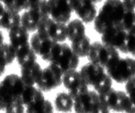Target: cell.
<instances>
[{
  "instance_id": "cell-32",
  "label": "cell",
  "mask_w": 135,
  "mask_h": 113,
  "mask_svg": "<svg viewBox=\"0 0 135 113\" xmlns=\"http://www.w3.org/2000/svg\"><path fill=\"white\" fill-rule=\"evenodd\" d=\"M6 8H12L16 0H0Z\"/></svg>"
},
{
  "instance_id": "cell-21",
  "label": "cell",
  "mask_w": 135,
  "mask_h": 113,
  "mask_svg": "<svg viewBox=\"0 0 135 113\" xmlns=\"http://www.w3.org/2000/svg\"><path fill=\"white\" fill-rule=\"evenodd\" d=\"M21 25L20 13L12 9L6 8L0 19V28L8 32L16 26Z\"/></svg>"
},
{
  "instance_id": "cell-35",
  "label": "cell",
  "mask_w": 135,
  "mask_h": 113,
  "mask_svg": "<svg viewBox=\"0 0 135 113\" xmlns=\"http://www.w3.org/2000/svg\"><path fill=\"white\" fill-rule=\"evenodd\" d=\"M6 7L2 3V2L0 1V19L2 16L3 13L5 10Z\"/></svg>"
},
{
  "instance_id": "cell-33",
  "label": "cell",
  "mask_w": 135,
  "mask_h": 113,
  "mask_svg": "<svg viewBox=\"0 0 135 113\" xmlns=\"http://www.w3.org/2000/svg\"><path fill=\"white\" fill-rule=\"evenodd\" d=\"M4 31L0 28V47L5 42V37Z\"/></svg>"
},
{
  "instance_id": "cell-18",
  "label": "cell",
  "mask_w": 135,
  "mask_h": 113,
  "mask_svg": "<svg viewBox=\"0 0 135 113\" xmlns=\"http://www.w3.org/2000/svg\"><path fill=\"white\" fill-rule=\"evenodd\" d=\"M43 69L37 61L21 67L20 76L28 85L35 86L39 81Z\"/></svg>"
},
{
  "instance_id": "cell-24",
  "label": "cell",
  "mask_w": 135,
  "mask_h": 113,
  "mask_svg": "<svg viewBox=\"0 0 135 113\" xmlns=\"http://www.w3.org/2000/svg\"><path fill=\"white\" fill-rule=\"evenodd\" d=\"M91 44V39L86 35L83 38L71 43L70 47L79 58H84L87 57Z\"/></svg>"
},
{
  "instance_id": "cell-9",
  "label": "cell",
  "mask_w": 135,
  "mask_h": 113,
  "mask_svg": "<svg viewBox=\"0 0 135 113\" xmlns=\"http://www.w3.org/2000/svg\"><path fill=\"white\" fill-rule=\"evenodd\" d=\"M64 74L54 65H49L43 69L42 75L36 86L43 92H50L62 84Z\"/></svg>"
},
{
  "instance_id": "cell-7",
  "label": "cell",
  "mask_w": 135,
  "mask_h": 113,
  "mask_svg": "<svg viewBox=\"0 0 135 113\" xmlns=\"http://www.w3.org/2000/svg\"><path fill=\"white\" fill-rule=\"evenodd\" d=\"M120 54L117 50L106 45L101 41H96L92 43L86 57L89 61L100 65L105 69L119 57Z\"/></svg>"
},
{
  "instance_id": "cell-8",
  "label": "cell",
  "mask_w": 135,
  "mask_h": 113,
  "mask_svg": "<svg viewBox=\"0 0 135 113\" xmlns=\"http://www.w3.org/2000/svg\"><path fill=\"white\" fill-rule=\"evenodd\" d=\"M73 110L79 113L111 112L102 104L99 94L94 90H89L86 94L74 100Z\"/></svg>"
},
{
  "instance_id": "cell-28",
  "label": "cell",
  "mask_w": 135,
  "mask_h": 113,
  "mask_svg": "<svg viewBox=\"0 0 135 113\" xmlns=\"http://www.w3.org/2000/svg\"><path fill=\"white\" fill-rule=\"evenodd\" d=\"M126 44L127 55L135 58V28L127 32Z\"/></svg>"
},
{
  "instance_id": "cell-30",
  "label": "cell",
  "mask_w": 135,
  "mask_h": 113,
  "mask_svg": "<svg viewBox=\"0 0 135 113\" xmlns=\"http://www.w3.org/2000/svg\"><path fill=\"white\" fill-rule=\"evenodd\" d=\"M124 90L135 106V76L124 84Z\"/></svg>"
},
{
  "instance_id": "cell-5",
  "label": "cell",
  "mask_w": 135,
  "mask_h": 113,
  "mask_svg": "<svg viewBox=\"0 0 135 113\" xmlns=\"http://www.w3.org/2000/svg\"><path fill=\"white\" fill-rule=\"evenodd\" d=\"M47 0H40L32 8L19 12L21 25L30 34L36 32L42 22L50 17Z\"/></svg>"
},
{
  "instance_id": "cell-19",
  "label": "cell",
  "mask_w": 135,
  "mask_h": 113,
  "mask_svg": "<svg viewBox=\"0 0 135 113\" xmlns=\"http://www.w3.org/2000/svg\"><path fill=\"white\" fill-rule=\"evenodd\" d=\"M55 109L50 101L46 99L44 92L40 90L35 100L26 107L25 112L28 113H53Z\"/></svg>"
},
{
  "instance_id": "cell-25",
  "label": "cell",
  "mask_w": 135,
  "mask_h": 113,
  "mask_svg": "<svg viewBox=\"0 0 135 113\" xmlns=\"http://www.w3.org/2000/svg\"><path fill=\"white\" fill-rule=\"evenodd\" d=\"M16 60V50L8 43H4L0 47V61L7 66L12 64Z\"/></svg>"
},
{
  "instance_id": "cell-15",
  "label": "cell",
  "mask_w": 135,
  "mask_h": 113,
  "mask_svg": "<svg viewBox=\"0 0 135 113\" xmlns=\"http://www.w3.org/2000/svg\"><path fill=\"white\" fill-rule=\"evenodd\" d=\"M78 18L85 24H89L94 21L97 14L96 4L85 0H68Z\"/></svg>"
},
{
  "instance_id": "cell-27",
  "label": "cell",
  "mask_w": 135,
  "mask_h": 113,
  "mask_svg": "<svg viewBox=\"0 0 135 113\" xmlns=\"http://www.w3.org/2000/svg\"><path fill=\"white\" fill-rule=\"evenodd\" d=\"M119 28L127 32L135 28V9L125 7V13Z\"/></svg>"
},
{
  "instance_id": "cell-31",
  "label": "cell",
  "mask_w": 135,
  "mask_h": 113,
  "mask_svg": "<svg viewBox=\"0 0 135 113\" xmlns=\"http://www.w3.org/2000/svg\"><path fill=\"white\" fill-rule=\"evenodd\" d=\"M122 1L126 8L135 9V0H122Z\"/></svg>"
},
{
  "instance_id": "cell-29",
  "label": "cell",
  "mask_w": 135,
  "mask_h": 113,
  "mask_svg": "<svg viewBox=\"0 0 135 113\" xmlns=\"http://www.w3.org/2000/svg\"><path fill=\"white\" fill-rule=\"evenodd\" d=\"M26 108L22 102L21 97H19L12 102L6 108V113H22L25 112Z\"/></svg>"
},
{
  "instance_id": "cell-26",
  "label": "cell",
  "mask_w": 135,
  "mask_h": 113,
  "mask_svg": "<svg viewBox=\"0 0 135 113\" xmlns=\"http://www.w3.org/2000/svg\"><path fill=\"white\" fill-rule=\"evenodd\" d=\"M39 89L35 86L26 84L21 95V99L25 108L30 105L35 100Z\"/></svg>"
},
{
  "instance_id": "cell-22",
  "label": "cell",
  "mask_w": 135,
  "mask_h": 113,
  "mask_svg": "<svg viewBox=\"0 0 135 113\" xmlns=\"http://www.w3.org/2000/svg\"><path fill=\"white\" fill-rule=\"evenodd\" d=\"M74 99L68 92H59L54 100L55 109L61 112H71L74 109Z\"/></svg>"
},
{
  "instance_id": "cell-17",
  "label": "cell",
  "mask_w": 135,
  "mask_h": 113,
  "mask_svg": "<svg viewBox=\"0 0 135 113\" xmlns=\"http://www.w3.org/2000/svg\"><path fill=\"white\" fill-rule=\"evenodd\" d=\"M6 33L8 42L16 51L30 43V33L21 25L13 28Z\"/></svg>"
},
{
  "instance_id": "cell-34",
  "label": "cell",
  "mask_w": 135,
  "mask_h": 113,
  "mask_svg": "<svg viewBox=\"0 0 135 113\" xmlns=\"http://www.w3.org/2000/svg\"><path fill=\"white\" fill-rule=\"evenodd\" d=\"M6 66L4 65L1 61H0V77L2 76L5 72Z\"/></svg>"
},
{
  "instance_id": "cell-20",
  "label": "cell",
  "mask_w": 135,
  "mask_h": 113,
  "mask_svg": "<svg viewBox=\"0 0 135 113\" xmlns=\"http://www.w3.org/2000/svg\"><path fill=\"white\" fill-rule=\"evenodd\" d=\"M67 39L71 43L86 35L85 24L79 18L71 19L66 24Z\"/></svg>"
},
{
  "instance_id": "cell-23",
  "label": "cell",
  "mask_w": 135,
  "mask_h": 113,
  "mask_svg": "<svg viewBox=\"0 0 135 113\" xmlns=\"http://www.w3.org/2000/svg\"><path fill=\"white\" fill-rule=\"evenodd\" d=\"M16 52V60L20 67L37 61V55L31 47L30 43Z\"/></svg>"
},
{
  "instance_id": "cell-2",
  "label": "cell",
  "mask_w": 135,
  "mask_h": 113,
  "mask_svg": "<svg viewBox=\"0 0 135 113\" xmlns=\"http://www.w3.org/2000/svg\"><path fill=\"white\" fill-rule=\"evenodd\" d=\"M25 86L20 76L12 73L5 76L0 82V111H5L12 102L21 97Z\"/></svg>"
},
{
  "instance_id": "cell-3",
  "label": "cell",
  "mask_w": 135,
  "mask_h": 113,
  "mask_svg": "<svg viewBox=\"0 0 135 113\" xmlns=\"http://www.w3.org/2000/svg\"><path fill=\"white\" fill-rule=\"evenodd\" d=\"M105 69L113 82L125 84L135 76V58L128 55L120 56Z\"/></svg>"
},
{
  "instance_id": "cell-14",
  "label": "cell",
  "mask_w": 135,
  "mask_h": 113,
  "mask_svg": "<svg viewBox=\"0 0 135 113\" xmlns=\"http://www.w3.org/2000/svg\"><path fill=\"white\" fill-rule=\"evenodd\" d=\"M127 34L126 31L118 27L114 28L101 35V41L106 45L117 50L120 54L127 55Z\"/></svg>"
},
{
  "instance_id": "cell-16",
  "label": "cell",
  "mask_w": 135,
  "mask_h": 113,
  "mask_svg": "<svg viewBox=\"0 0 135 113\" xmlns=\"http://www.w3.org/2000/svg\"><path fill=\"white\" fill-rule=\"evenodd\" d=\"M79 72L86 84L92 87L100 83L108 74L104 67L90 61L84 65Z\"/></svg>"
},
{
  "instance_id": "cell-4",
  "label": "cell",
  "mask_w": 135,
  "mask_h": 113,
  "mask_svg": "<svg viewBox=\"0 0 135 113\" xmlns=\"http://www.w3.org/2000/svg\"><path fill=\"white\" fill-rule=\"evenodd\" d=\"M99 95L102 104L110 112L135 113V106L125 90H117L113 87Z\"/></svg>"
},
{
  "instance_id": "cell-13",
  "label": "cell",
  "mask_w": 135,
  "mask_h": 113,
  "mask_svg": "<svg viewBox=\"0 0 135 113\" xmlns=\"http://www.w3.org/2000/svg\"><path fill=\"white\" fill-rule=\"evenodd\" d=\"M47 9L51 18L66 24L71 19L73 9L68 0H47Z\"/></svg>"
},
{
  "instance_id": "cell-11",
  "label": "cell",
  "mask_w": 135,
  "mask_h": 113,
  "mask_svg": "<svg viewBox=\"0 0 135 113\" xmlns=\"http://www.w3.org/2000/svg\"><path fill=\"white\" fill-rule=\"evenodd\" d=\"M62 84L74 101L86 94L89 86L77 69L65 73L63 75Z\"/></svg>"
},
{
  "instance_id": "cell-36",
  "label": "cell",
  "mask_w": 135,
  "mask_h": 113,
  "mask_svg": "<svg viewBox=\"0 0 135 113\" xmlns=\"http://www.w3.org/2000/svg\"><path fill=\"white\" fill-rule=\"evenodd\" d=\"M85 1L92 2V3L96 4H98V3H100L102 2L104 0H85Z\"/></svg>"
},
{
  "instance_id": "cell-6",
  "label": "cell",
  "mask_w": 135,
  "mask_h": 113,
  "mask_svg": "<svg viewBox=\"0 0 135 113\" xmlns=\"http://www.w3.org/2000/svg\"><path fill=\"white\" fill-rule=\"evenodd\" d=\"M29 43L37 56L47 63L54 60L61 49V43L49 38L42 37L37 32L32 33L30 36Z\"/></svg>"
},
{
  "instance_id": "cell-1",
  "label": "cell",
  "mask_w": 135,
  "mask_h": 113,
  "mask_svg": "<svg viewBox=\"0 0 135 113\" xmlns=\"http://www.w3.org/2000/svg\"><path fill=\"white\" fill-rule=\"evenodd\" d=\"M125 13L122 0H105L93 21V28L102 35L109 29L119 27Z\"/></svg>"
},
{
  "instance_id": "cell-12",
  "label": "cell",
  "mask_w": 135,
  "mask_h": 113,
  "mask_svg": "<svg viewBox=\"0 0 135 113\" xmlns=\"http://www.w3.org/2000/svg\"><path fill=\"white\" fill-rule=\"evenodd\" d=\"M80 63V58L66 43H61V49L57 56L51 62L65 74L71 70L77 69Z\"/></svg>"
},
{
  "instance_id": "cell-10",
  "label": "cell",
  "mask_w": 135,
  "mask_h": 113,
  "mask_svg": "<svg viewBox=\"0 0 135 113\" xmlns=\"http://www.w3.org/2000/svg\"><path fill=\"white\" fill-rule=\"evenodd\" d=\"M37 32L42 37L49 38L59 43L67 39L66 24L48 17L42 22Z\"/></svg>"
}]
</instances>
